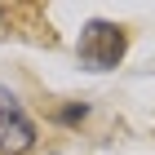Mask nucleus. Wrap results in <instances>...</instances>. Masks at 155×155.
Masks as SVG:
<instances>
[{
  "mask_svg": "<svg viewBox=\"0 0 155 155\" xmlns=\"http://www.w3.org/2000/svg\"><path fill=\"white\" fill-rule=\"evenodd\" d=\"M31 142H36V124L27 120V111L9 93H0V151L5 155H22Z\"/></svg>",
  "mask_w": 155,
  "mask_h": 155,
  "instance_id": "obj_2",
  "label": "nucleus"
},
{
  "mask_svg": "<svg viewBox=\"0 0 155 155\" xmlns=\"http://www.w3.org/2000/svg\"><path fill=\"white\" fill-rule=\"evenodd\" d=\"M124 27L115 22H89L84 27L80 45H75V53H80V62L89 67V71H111L120 58H124Z\"/></svg>",
  "mask_w": 155,
  "mask_h": 155,
  "instance_id": "obj_1",
  "label": "nucleus"
}]
</instances>
